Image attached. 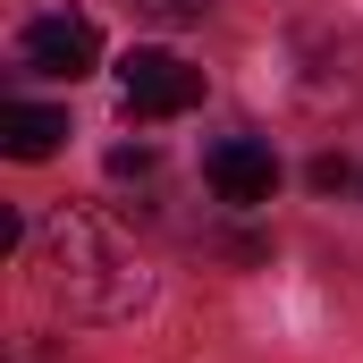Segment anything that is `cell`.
Returning a JSON list of instances; mask_svg holds the SVG:
<instances>
[{"label":"cell","mask_w":363,"mask_h":363,"mask_svg":"<svg viewBox=\"0 0 363 363\" xmlns=\"http://www.w3.org/2000/svg\"><path fill=\"white\" fill-rule=\"evenodd\" d=\"M68 135V110H43V101H9L0 110V152L9 161H51Z\"/></svg>","instance_id":"5b68a950"},{"label":"cell","mask_w":363,"mask_h":363,"mask_svg":"<svg viewBox=\"0 0 363 363\" xmlns=\"http://www.w3.org/2000/svg\"><path fill=\"white\" fill-rule=\"evenodd\" d=\"M135 9H144L152 26H194V17H203L211 0H135Z\"/></svg>","instance_id":"8992f818"},{"label":"cell","mask_w":363,"mask_h":363,"mask_svg":"<svg viewBox=\"0 0 363 363\" xmlns=\"http://www.w3.org/2000/svg\"><path fill=\"white\" fill-rule=\"evenodd\" d=\"M203 178H211V194H220V203L254 211V203H271L279 161H271V144H254V135H228V144H211V152H203Z\"/></svg>","instance_id":"277c9868"},{"label":"cell","mask_w":363,"mask_h":363,"mask_svg":"<svg viewBox=\"0 0 363 363\" xmlns=\"http://www.w3.org/2000/svg\"><path fill=\"white\" fill-rule=\"evenodd\" d=\"M144 169H152L144 144H118V152H110V178H144Z\"/></svg>","instance_id":"52a82bcc"},{"label":"cell","mask_w":363,"mask_h":363,"mask_svg":"<svg viewBox=\"0 0 363 363\" xmlns=\"http://www.w3.org/2000/svg\"><path fill=\"white\" fill-rule=\"evenodd\" d=\"M17 60L34 68V77H93L101 68V26H93L85 9H51V17H34L26 34H17Z\"/></svg>","instance_id":"7a4b0ae2"},{"label":"cell","mask_w":363,"mask_h":363,"mask_svg":"<svg viewBox=\"0 0 363 363\" xmlns=\"http://www.w3.org/2000/svg\"><path fill=\"white\" fill-rule=\"evenodd\" d=\"M34 271H43V287H51L68 313H93V321H118V313L144 304V271L127 262V245H118L101 220H85V211H60V220L43 228Z\"/></svg>","instance_id":"6da1fadb"},{"label":"cell","mask_w":363,"mask_h":363,"mask_svg":"<svg viewBox=\"0 0 363 363\" xmlns=\"http://www.w3.org/2000/svg\"><path fill=\"white\" fill-rule=\"evenodd\" d=\"M118 93H127V110H135V118H178V110L203 101V77L186 68L178 51L144 43V51H127V60H118Z\"/></svg>","instance_id":"3957f363"}]
</instances>
